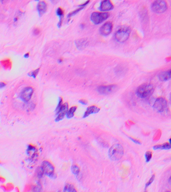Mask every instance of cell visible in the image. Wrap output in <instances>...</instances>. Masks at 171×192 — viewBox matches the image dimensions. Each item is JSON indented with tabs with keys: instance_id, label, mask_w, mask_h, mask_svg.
<instances>
[{
	"instance_id": "cell-1",
	"label": "cell",
	"mask_w": 171,
	"mask_h": 192,
	"mask_svg": "<svg viewBox=\"0 0 171 192\" xmlns=\"http://www.w3.org/2000/svg\"><path fill=\"white\" fill-rule=\"evenodd\" d=\"M124 154V149L121 145L116 144L112 146L109 151V157L113 161H118L121 159Z\"/></svg>"
},
{
	"instance_id": "cell-2",
	"label": "cell",
	"mask_w": 171,
	"mask_h": 192,
	"mask_svg": "<svg viewBox=\"0 0 171 192\" xmlns=\"http://www.w3.org/2000/svg\"><path fill=\"white\" fill-rule=\"evenodd\" d=\"M154 88L151 84H143L138 87L136 90V95L141 98H145L152 95Z\"/></svg>"
},
{
	"instance_id": "cell-3",
	"label": "cell",
	"mask_w": 171,
	"mask_h": 192,
	"mask_svg": "<svg viewBox=\"0 0 171 192\" xmlns=\"http://www.w3.org/2000/svg\"><path fill=\"white\" fill-rule=\"evenodd\" d=\"M131 32V28L129 27H122L118 30L114 35L116 40L118 42H125L129 38Z\"/></svg>"
},
{
	"instance_id": "cell-4",
	"label": "cell",
	"mask_w": 171,
	"mask_h": 192,
	"mask_svg": "<svg viewBox=\"0 0 171 192\" xmlns=\"http://www.w3.org/2000/svg\"><path fill=\"white\" fill-rule=\"evenodd\" d=\"M40 170L44 175L53 178L55 176L54 171L55 169L53 165L49 161H44L43 162L41 166Z\"/></svg>"
},
{
	"instance_id": "cell-5",
	"label": "cell",
	"mask_w": 171,
	"mask_h": 192,
	"mask_svg": "<svg viewBox=\"0 0 171 192\" xmlns=\"http://www.w3.org/2000/svg\"><path fill=\"white\" fill-rule=\"evenodd\" d=\"M167 3L165 1H156L151 5V9L154 13L160 14L164 13L167 9Z\"/></svg>"
},
{
	"instance_id": "cell-6",
	"label": "cell",
	"mask_w": 171,
	"mask_h": 192,
	"mask_svg": "<svg viewBox=\"0 0 171 192\" xmlns=\"http://www.w3.org/2000/svg\"><path fill=\"white\" fill-rule=\"evenodd\" d=\"M109 14L105 12H93L91 15L90 19L94 24H100L109 18Z\"/></svg>"
},
{
	"instance_id": "cell-7",
	"label": "cell",
	"mask_w": 171,
	"mask_h": 192,
	"mask_svg": "<svg viewBox=\"0 0 171 192\" xmlns=\"http://www.w3.org/2000/svg\"><path fill=\"white\" fill-rule=\"evenodd\" d=\"M168 102L164 98H158L154 102L153 108L156 112L162 113L167 108Z\"/></svg>"
},
{
	"instance_id": "cell-8",
	"label": "cell",
	"mask_w": 171,
	"mask_h": 192,
	"mask_svg": "<svg viewBox=\"0 0 171 192\" xmlns=\"http://www.w3.org/2000/svg\"><path fill=\"white\" fill-rule=\"evenodd\" d=\"M117 88L118 86L116 85L101 86L98 87V91L99 93L102 95H109L115 91Z\"/></svg>"
},
{
	"instance_id": "cell-9",
	"label": "cell",
	"mask_w": 171,
	"mask_h": 192,
	"mask_svg": "<svg viewBox=\"0 0 171 192\" xmlns=\"http://www.w3.org/2000/svg\"><path fill=\"white\" fill-rule=\"evenodd\" d=\"M33 93V88L31 87H26L24 88L21 93L20 98L22 100L27 102L31 98Z\"/></svg>"
},
{
	"instance_id": "cell-10",
	"label": "cell",
	"mask_w": 171,
	"mask_h": 192,
	"mask_svg": "<svg viewBox=\"0 0 171 192\" xmlns=\"http://www.w3.org/2000/svg\"><path fill=\"white\" fill-rule=\"evenodd\" d=\"M68 104L67 103H65V104L62 105L59 111L56 113L57 114V117L56 118L55 121L56 122L62 120L64 118L65 116L66 115V114L68 112Z\"/></svg>"
},
{
	"instance_id": "cell-11",
	"label": "cell",
	"mask_w": 171,
	"mask_h": 192,
	"mask_svg": "<svg viewBox=\"0 0 171 192\" xmlns=\"http://www.w3.org/2000/svg\"><path fill=\"white\" fill-rule=\"evenodd\" d=\"M112 24L110 22H107L103 24L100 29V33L103 36H108L112 31Z\"/></svg>"
},
{
	"instance_id": "cell-12",
	"label": "cell",
	"mask_w": 171,
	"mask_h": 192,
	"mask_svg": "<svg viewBox=\"0 0 171 192\" xmlns=\"http://www.w3.org/2000/svg\"><path fill=\"white\" fill-rule=\"evenodd\" d=\"M114 6L112 3L109 0H105L101 2L99 7V10L102 12L109 11L113 9Z\"/></svg>"
},
{
	"instance_id": "cell-13",
	"label": "cell",
	"mask_w": 171,
	"mask_h": 192,
	"mask_svg": "<svg viewBox=\"0 0 171 192\" xmlns=\"http://www.w3.org/2000/svg\"><path fill=\"white\" fill-rule=\"evenodd\" d=\"M99 111H100V109L96 106H91L87 108V110L85 112L84 114L83 117L84 118L88 117V116L90 115V114L98 113V112H99Z\"/></svg>"
},
{
	"instance_id": "cell-14",
	"label": "cell",
	"mask_w": 171,
	"mask_h": 192,
	"mask_svg": "<svg viewBox=\"0 0 171 192\" xmlns=\"http://www.w3.org/2000/svg\"><path fill=\"white\" fill-rule=\"evenodd\" d=\"M37 10L40 16L43 15L47 10V4L46 2L44 1L39 2L37 5Z\"/></svg>"
},
{
	"instance_id": "cell-15",
	"label": "cell",
	"mask_w": 171,
	"mask_h": 192,
	"mask_svg": "<svg viewBox=\"0 0 171 192\" xmlns=\"http://www.w3.org/2000/svg\"><path fill=\"white\" fill-rule=\"evenodd\" d=\"M171 78V70L162 72L159 75V79L161 81H165Z\"/></svg>"
},
{
	"instance_id": "cell-16",
	"label": "cell",
	"mask_w": 171,
	"mask_h": 192,
	"mask_svg": "<svg viewBox=\"0 0 171 192\" xmlns=\"http://www.w3.org/2000/svg\"><path fill=\"white\" fill-rule=\"evenodd\" d=\"M153 148L154 150H158V149H165V150H168L171 149V145L170 144L168 143H165L164 144L154 146Z\"/></svg>"
},
{
	"instance_id": "cell-17",
	"label": "cell",
	"mask_w": 171,
	"mask_h": 192,
	"mask_svg": "<svg viewBox=\"0 0 171 192\" xmlns=\"http://www.w3.org/2000/svg\"><path fill=\"white\" fill-rule=\"evenodd\" d=\"M63 192H77L73 185L70 184H67L65 186Z\"/></svg>"
},
{
	"instance_id": "cell-18",
	"label": "cell",
	"mask_w": 171,
	"mask_h": 192,
	"mask_svg": "<svg viewBox=\"0 0 171 192\" xmlns=\"http://www.w3.org/2000/svg\"><path fill=\"white\" fill-rule=\"evenodd\" d=\"M76 109H77L76 106L72 107L71 108H70L69 110H68V112L66 114V117L68 119H71L73 117L74 113L75 112Z\"/></svg>"
},
{
	"instance_id": "cell-19",
	"label": "cell",
	"mask_w": 171,
	"mask_h": 192,
	"mask_svg": "<svg viewBox=\"0 0 171 192\" xmlns=\"http://www.w3.org/2000/svg\"><path fill=\"white\" fill-rule=\"evenodd\" d=\"M76 45L78 49L84 48V46L87 45V41L84 40H79L76 42Z\"/></svg>"
},
{
	"instance_id": "cell-20",
	"label": "cell",
	"mask_w": 171,
	"mask_h": 192,
	"mask_svg": "<svg viewBox=\"0 0 171 192\" xmlns=\"http://www.w3.org/2000/svg\"><path fill=\"white\" fill-rule=\"evenodd\" d=\"M71 171L74 175H77L78 174H79V172H80V169L77 166V165H73L71 167Z\"/></svg>"
},
{
	"instance_id": "cell-21",
	"label": "cell",
	"mask_w": 171,
	"mask_h": 192,
	"mask_svg": "<svg viewBox=\"0 0 171 192\" xmlns=\"http://www.w3.org/2000/svg\"><path fill=\"white\" fill-rule=\"evenodd\" d=\"M145 160L147 162H149L152 157V153L151 151H147L145 154Z\"/></svg>"
},
{
	"instance_id": "cell-22",
	"label": "cell",
	"mask_w": 171,
	"mask_h": 192,
	"mask_svg": "<svg viewBox=\"0 0 171 192\" xmlns=\"http://www.w3.org/2000/svg\"><path fill=\"white\" fill-rule=\"evenodd\" d=\"M83 8L84 7L80 8L79 9L76 10L75 11H73V12H72L71 13H69L68 15V17H70L73 16L74 15H75L76 14H77L78 12H79V11L83 9Z\"/></svg>"
},
{
	"instance_id": "cell-23",
	"label": "cell",
	"mask_w": 171,
	"mask_h": 192,
	"mask_svg": "<svg viewBox=\"0 0 171 192\" xmlns=\"http://www.w3.org/2000/svg\"><path fill=\"white\" fill-rule=\"evenodd\" d=\"M56 13H57V15L60 17V19L62 18L63 16V11L61 8H59L56 11Z\"/></svg>"
},
{
	"instance_id": "cell-24",
	"label": "cell",
	"mask_w": 171,
	"mask_h": 192,
	"mask_svg": "<svg viewBox=\"0 0 171 192\" xmlns=\"http://www.w3.org/2000/svg\"><path fill=\"white\" fill-rule=\"evenodd\" d=\"M39 71V68H38V69L36 70L35 71H34L31 72L29 74H28V75H29V76H30L33 77V78H35L37 76V74H38Z\"/></svg>"
},
{
	"instance_id": "cell-25",
	"label": "cell",
	"mask_w": 171,
	"mask_h": 192,
	"mask_svg": "<svg viewBox=\"0 0 171 192\" xmlns=\"http://www.w3.org/2000/svg\"><path fill=\"white\" fill-rule=\"evenodd\" d=\"M62 99L61 98H59V103H58V105L57 106L56 109V112L57 113V112L59 111V109H60L61 106H62Z\"/></svg>"
},
{
	"instance_id": "cell-26",
	"label": "cell",
	"mask_w": 171,
	"mask_h": 192,
	"mask_svg": "<svg viewBox=\"0 0 171 192\" xmlns=\"http://www.w3.org/2000/svg\"><path fill=\"white\" fill-rule=\"evenodd\" d=\"M154 175H153V176L151 177V179H150V181H149L148 182H147V184H146V187H148L149 186V185H151V184L152 183V182H153V181H154Z\"/></svg>"
},
{
	"instance_id": "cell-27",
	"label": "cell",
	"mask_w": 171,
	"mask_h": 192,
	"mask_svg": "<svg viewBox=\"0 0 171 192\" xmlns=\"http://www.w3.org/2000/svg\"><path fill=\"white\" fill-rule=\"evenodd\" d=\"M40 33V30L38 28H35V29L33 31V33L35 35H38Z\"/></svg>"
},
{
	"instance_id": "cell-28",
	"label": "cell",
	"mask_w": 171,
	"mask_h": 192,
	"mask_svg": "<svg viewBox=\"0 0 171 192\" xmlns=\"http://www.w3.org/2000/svg\"><path fill=\"white\" fill-rule=\"evenodd\" d=\"M79 103H80L81 104L84 105H86L87 104V101L84 100H79Z\"/></svg>"
},
{
	"instance_id": "cell-29",
	"label": "cell",
	"mask_w": 171,
	"mask_h": 192,
	"mask_svg": "<svg viewBox=\"0 0 171 192\" xmlns=\"http://www.w3.org/2000/svg\"><path fill=\"white\" fill-rule=\"evenodd\" d=\"M130 139L131 140H132L135 143H136V144H141V143H140V142L139 141H138V140H134V139H132V138H130Z\"/></svg>"
},
{
	"instance_id": "cell-30",
	"label": "cell",
	"mask_w": 171,
	"mask_h": 192,
	"mask_svg": "<svg viewBox=\"0 0 171 192\" xmlns=\"http://www.w3.org/2000/svg\"><path fill=\"white\" fill-rule=\"evenodd\" d=\"M6 86V84L3 82L0 83V88H4V87Z\"/></svg>"
},
{
	"instance_id": "cell-31",
	"label": "cell",
	"mask_w": 171,
	"mask_h": 192,
	"mask_svg": "<svg viewBox=\"0 0 171 192\" xmlns=\"http://www.w3.org/2000/svg\"><path fill=\"white\" fill-rule=\"evenodd\" d=\"M29 53H27L25 54V55H24V57L25 58H28L29 57Z\"/></svg>"
},
{
	"instance_id": "cell-32",
	"label": "cell",
	"mask_w": 171,
	"mask_h": 192,
	"mask_svg": "<svg viewBox=\"0 0 171 192\" xmlns=\"http://www.w3.org/2000/svg\"><path fill=\"white\" fill-rule=\"evenodd\" d=\"M170 192V191H167V192Z\"/></svg>"
},
{
	"instance_id": "cell-33",
	"label": "cell",
	"mask_w": 171,
	"mask_h": 192,
	"mask_svg": "<svg viewBox=\"0 0 171 192\" xmlns=\"http://www.w3.org/2000/svg\"><path fill=\"white\" fill-rule=\"evenodd\" d=\"M0 164H1V163H0Z\"/></svg>"
}]
</instances>
